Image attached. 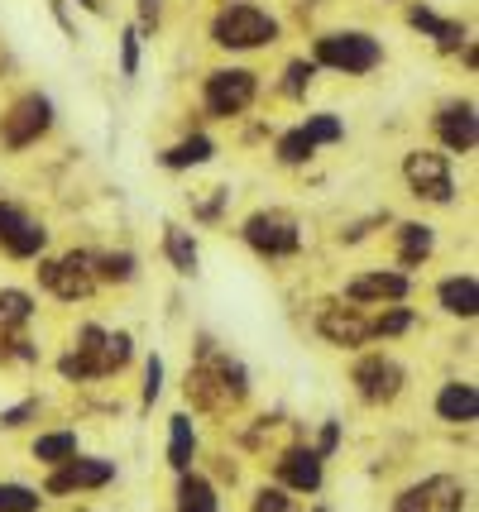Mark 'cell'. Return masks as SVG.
<instances>
[{"instance_id": "cell-1", "label": "cell", "mask_w": 479, "mask_h": 512, "mask_svg": "<svg viewBox=\"0 0 479 512\" xmlns=\"http://www.w3.org/2000/svg\"><path fill=\"white\" fill-rule=\"evenodd\" d=\"M274 39H278V20L254 0H226L211 15V44L216 48L250 53V48H269Z\"/></svg>"}, {"instance_id": "cell-2", "label": "cell", "mask_w": 479, "mask_h": 512, "mask_svg": "<svg viewBox=\"0 0 479 512\" xmlns=\"http://www.w3.org/2000/svg\"><path fill=\"white\" fill-rule=\"evenodd\" d=\"M312 63L345 72V77H365V72H374L384 63V44L374 34H365V29H336V34H321L317 39Z\"/></svg>"}, {"instance_id": "cell-3", "label": "cell", "mask_w": 479, "mask_h": 512, "mask_svg": "<svg viewBox=\"0 0 479 512\" xmlns=\"http://www.w3.org/2000/svg\"><path fill=\"white\" fill-rule=\"evenodd\" d=\"M403 178H408L417 201H432V206H451V201H456L451 158L436 154V149H412V154L403 158Z\"/></svg>"}, {"instance_id": "cell-4", "label": "cell", "mask_w": 479, "mask_h": 512, "mask_svg": "<svg viewBox=\"0 0 479 512\" xmlns=\"http://www.w3.org/2000/svg\"><path fill=\"white\" fill-rule=\"evenodd\" d=\"M206 115H216V120H230V115H245L254 106V96H259V77H254L250 67H216V72H206Z\"/></svg>"}, {"instance_id": "cell-5", "label": "cell", "mask_w": 479, "mask_h": 512, "mask_svg": "<svg viewBox=\"0 0 479 512\" xmlns=\"http://www.w3.org/2000/svg\"><path fill=\"white\" fill-rule=\"evenodd\" d=\"M48 130H53V101L44 91H29V96H20L10 111L0 115V144L15 149V154L29 149V144H39Z\"/></svg>"}, {"instance_id": "cell-6", "label": "cell", "mask_w": 479, "mask_h": 512, "mask_svg": "<svg viewBox=\"0 0 479 512\" xmlns=\"http://www.w3.org/2000/svg\"><path fill=\"white\" fill-rule=\"evenodd\" d=\"M240 235L264 259H293L297 249H302V225L288 211H254L250 221L240 225Z\"/></svg>"}, {"instance_id": "cell-7", "label": "cell", "mask_w": 479, "mask_h": 512, "mask_svg": "<svg viewBox=\"0 0 479 512\" xmlns=\"http://www.w3.org/2000/svg\"><path fill=\"white\" fill-rule=\"evenodd\" d=\"M39 283H44L53 297H63V302H82V297H92L96 292V254H63V259H44L39 264Z\"/></svg>"}, {"instance_id": "cell-8", "label": "cell", "mask_w": 479, "mask_h": 512, "mask_svg": "<svg viewBox=\"0 0 479 512\" xmlns=\"http://www.w3.org/2000/svg\"><path fill=\"white\" fill-rule=\"evenodd\" d=\"M393 512H465V489L451 474H432V479L398 493Z\"/></svg>"}, {"instance_id": "cell-9", "label": "cell", "mask_w": 479, "mask_h": 512, "mask_svg": "<svg viewBox=\"0 0 479 512\" xmlns=\"http://www.w3.org/2000/svg\"><path fill=\"white\" fill-rule=\"evenodd\" d=\"M355 393L365 402H393L398 393H403V369H398V359H388V355H365L360 364H355Z\"/></svg>"}, {"instance_id": "cell-10", "label": "cell", "mask_w": 479, "mask_h": 512, "mask_svg": "<svg viewBox=\"0 0 479 512\" xmlns=\"http://www.w3.org/2000/svg\"><path fill=\"white\" fill-rule=\"evenodd\" d=\"M432 125H436V139L446 144V154H475V144H479L475 101H446Z\"/></svg>"}, {"instance_id": "cell-11", "label": "cell", "mask_w": 479, "mask_h": 512, "mask_svg": "<svg viewBox=\"0 0 479 512\" xmlns=\"http://www.w3.org/2000/svg\"><path fill=\"white\" fill-rule=\"evenodd\" d=\"M115 479V465L111 460H82V455H72L63 465H53L48 474L44 493H77V489H106Z\"/></svg>"}, {"instance_id": "cell-12", "label": "cell", "mask_w": 479, "mask_h": 512, "mask_svg": "<svg viewBox=\"0 0 479 512\" xmlns=\"http://www.w3.org/2000/svg\"><path fill=\"white\" fill-rule=\"evenodd\" d=\"M317 331L341 350H360L365 340H374V326H369V316L360 307H321Z\"/></svg>"}, {"instance_id": "cell-13", "label": "cell", "mask_w": 479, "mask_h": 512, "mask_svg": "<svg viewBox=\"0 0 479 512\" xmlns=\"http://www.w3.org/2000/svg\"><path fill=\"white\" fill-rule=\"evenodd\" d=\"M412 292V278L398 273V268H374V273H360L345 283V297L350 302H403Z\"/></svg>"}, {"instance_id": "cell-14", "label": "cell", "mask_w": 479, "mask_h": 512, "mask_svg": "<svg viewBox=\"0 0 479 512\" xmlns=\"http://www.w3.org/2000/svg\"><path fill=\"white\" fill-rule=\"evenodd\" d=\"M278 479H283V489H297V493H317L321 489V455L317 450H283L278 455Z\"/></svg>"}, {"instance_id": "cell-15", "label": "cell", "mask_w": 479, "mask_h": 512, "mask_svg": "<svg viewBox=\"0 0 479 512\" xmlns=\"http://www.w3.org/2000/svg\"><path fill=\"white\" fill-rule=\"evenodd\" d=\"M408 24H412V29H422V34H427L436 48H446V53H456V48L470 44L465 24H460V20H441L432 5H412V10H408Z\"/></svg>"}, {"instance_id": "cell-16", "label": "cell", "mask_w": 479, "mask_h": 512, "mask_svg": "<svg viewBox=\"0 0 479 512\" xmlns=\"http://www.w3.org/2000/svg\"><path fill=\"white\" fill-rule=\"evenodd\" d=\"M436 302H441V312L465 316V321H470V316L479 312V283H475V273H451V278H441Z\"/></svg>"}, {"instance_id": "cell-17", "label": "cell", "mask_w": 479, "mask_h": 512, "mask_svg": "<svg viewBox=\"0 0 479 512\" xmlns=\"http://www.w3.org/2000/svg\"><path fill=\"white\" fill-rule=\"evenodd\" d=\"M475 412H479V393H475V383H446L441 393H436V417L441 422H451V426H460V422H475Z\"/></svg>"}, {"instance_id": "cell-18", "label": "cell", "mask_w": 479, "mask_h": 512, "mask_svg": "<svg viewBox=\"0 0 479 512\" xmlns=\"http://www.w3.org/2000/svg\"><path fill=\"white\" fill-rule=\"evenodd\" d=\"M29 316H34V297H29V292H20V288L0 292V350L20 340V331L29 326Z\"/></svg>"}, {"instance_id": "cell-19", "label": "cell", "mask_w": 479, "mask_h": 512, "mask_svg": "<svg viewBox=\"0 0 479 512\" xmlns=\"http://www.w3.org/2000/svg\"><path fill=\"white\" fill-rule=\"evenodd\" d=\"M436 249V230L422 221H403L398 225V264L403 268H417L422 259H432Z\"/></svg>"}, {"instance_id": "cell-20", "label": "cell", "mask_w": 479, "mask_h": 512, "mask_svg": "<svg viewBox=\"0 0 479 512\" xmlns=\"http://www.w3.org/2000/svg\"><path fill=\"white\" fill-rule=\"evenodd\" d=\"M163 254H168V264L178 268L183 278H192V273H197V264H202L197 240H192V230H183V225H163Z\"/></svg>"}, {"instance_id": "cell-21", "label": "cell", "mask_w": 479, "mask_h": 512, "mask_svg": "<svg viewBox=\"0 0 479 512\" xmlns=\"http://www.w3.org/2000/svg\"><path fill=\"white\" fill-rule=\"evenodd\" d=\"M192 460H197V431H192V422L178 412V417L168 422V465L178 469V474H187Z\"/></svg>"}, {"instance_id": "cell-22", "label": "cell", "mask_w": 479, "mask_h": 512, "mask_svg": "<svg viewBox=\"0 0 479 512\" xmlns=\"http://www.w3.org/2000/svg\"><path fill=\"white\" fill-rule=\"evenodd\" d=\"M216 158V144L206 139V134H187L183 144H173L168 154H163V168H173V173H183V168H202Z\"/></svg>"}, {"instance_id": "cell-23", "label": "cell", "mask_w": 479, "mask_h": 512, "mask_svg": "<svg viewBox=\"0 0 479 512\" xmlns=\"http://www.w3.org/2000/svg\"><path fill=\"white\" fill-rule=\"evenodd\" d=\"M178 512H221L211 479H202V474H192V469H187L183 484H178Z\"/></svg>"}, {"instance_id": "cell-24", "label": "cell", "mask_w": 479, "mask_h": 512, "mask_svg": "<svg viewBox=\"0 0 479 512\" xmlns=\"http://www.w3.org/2000/svg\"><path fill=\"white\" fill-rule=\"evenodd\" d=\"M44 245H48V230H44V221H24L20 230H15V235H10V240H5V254H10V259H39V254H44Z\"/></svg>"}, {"instance_id": "cell-25", "label": "cell", "mask_w": 479, "mask_h": 512, "mask_svg": "<svg viewBox=\"0 0 479 512\" xmlns=\"http://www.w3.org/2000/svg\"><path fill=\"white\" fill-rule=\"evenodd\" d=\"M135 355V340L125 331H106L101 335V345H96V359H101V374H120L125 364Z\"/></svg>"}, {"instance_id": "cell-26", "label": "cell", "mask_w": 479, "mask_h": 512, "mask_svg": "<svg viewBox=\"0 0 479 512\" xmlns=\"http://www.w3.org/2000/svg\"><path fill=\"white\" fill-rule=\"evenodd\" d=\"M77 455V431H48V436H39L34 441V460L39 465H63V460H72Z\"/></svg>"}, {"instance_id": "cell-27", "label": "cell", "mask_w": 479, "mask_h": 512, "mask_svg": "<svg viewBox=\"0 0 479 512\" xmlns=\"http://www.w3.org/2000/svg\"><path fill=\"white\" fill-rule=\"evenodd\" d=\"M297 130L312 139V149H321V144H341V139H345V125L336 120V115H326V111H321V115H307Z\"/></svg>"}, {"instance_id": "cell-28", "label": "cell", "mask_w": 479, "mask_h": 512, "mask_svg": "<svg viewBox=\"0 0 479 512\" xmlns=\"http://www.w3.org/2000/svg\"><path fill=\"white\" fill-rule=\"evenodd\" d=\"M96 278L101 283H130L135 278V254H96Z\"/></svg>"}, {"instance_id": "cell-29", "label": "cell", "mask_w": 479, "mask_h": 512, "mask_svg": "<svg viewBox=\"0 0 479 512\" xmlns=\"http://www.w3.org/2000/svg\"><path fill=\"white\" fill-rule=\"evenodd\" d=\"M44 498L29 484H0V512H39Z\"/></svg>"}, {"instance_id": "cell-30", "label": "cell", "mask_w": 479, "mask_h": 512, "mask_svg": "<svg viewBox=\"0 0 479 512\" xmlns=\"http://www.w3.org/2000/svg\"><path fill=\"white\" fill-rule=\"evenodd\" d=\"M278 163H288V168H297V163H307V158L317 154V149H312V139H307V134L302 130H288V134H278Z\"/></svg>"}, {"instance_id": "cell-31", "label": "cell", "mask_w": 479, "mask_h": 512, "mask_svg": "<svg viewBox=\"0 0 479 512\" xmlns=\"http://www.w3.org/2000/svg\"><path fill=\"white\" fill-rule=\"evenodd\" d=\"M312 77H317V63H307V58H293V63L283 67V96H307Z\"/></svg>"}, {"instance_id": "cell-32", "label": "cell", "mask_w": 479, "mask_h": 512, "mask_svg": "<svg viewBox=\"0 0 479 512\" xmlns=\"http://www.w3.org/2000/svg\"><path fill=\"white\" fill-rule=\"evenodd\" d=\"M369 326H374V335H403V331H412V312L408 307H388L384 316H374V321H369Z\"/></svg>"}, {"instance_id": "cell-33", "label": "cell", "mask_w": 479, "mask_h": 512, "mask_svg": "<svg viewBox=\"0 0 479 512\" xmlns=\"http://www.w3.org/2000/svg\"><path fill=\"white\" fill-rule=\"evenodd\" d=\"M254 512H297V503L288 498V489H259L254 493Z\"/></svg>"}, {"instance_id": "cell-34", "label": "cell", "mask_w": 479, "mask_h": 512, "mask_svg": "<svg viewBox=\"0 0 479 512\" xmlns=\"http://www.w3.org/2000/svg\"><path fill=\"white\" fill-rule=\"evenodd\" d=\"M120 72H125V77H139V29H125V34H120Z\"/></svg>"}, {"instance_id": "cell-35", "label": "cell", "mask_w": 479, "mask_h": 512, "mask_svg": "<svg viewBox=\"0 0 479 512\" xmlns=\"http://www.w3.org/2000/svg\"><path fill=\"white\" fill-rule=\"evenodd\" d=\"M163 393V359L159 355H149V364H144V407H154V398Z\"/></svg>"}, {"instance_id": "cell-36", "label": "cell", "mask_w": 479, "mask_h": 512, "mask_svg": "<svg viewBox=\"0 0 479 512\" xmlns=\"http://www.w3.org/2000/svg\"><path fill=\"white\" fill-rule=\"evenodd\" d=\"M24 221H29V216H24L20 206H10V201H0V245H5V240H10V235H15V230H20Z\"/></svg>"}, {"instance_id": "cell-37", "label": "cell", "mask_w": 479, "mask_h": 512, "mask_svg": "<svg viewBox=\"0 0 479 512\" xmlns=\"http://www.w3.org/2000/svg\"><path fill=\"white\" fill-rule=\"evenodd\" d=\"M336 446H341V422H326L317 436V455L326 460V455H336Z\"/></svg>"}, {"instance_id": "cell-38", "label": "cell", "mask_w": 479, "mask_h": 512, "mask_svg": "<svg viewBox=\"0 0 479 512\" xmlns=\"http://www.w3.org/2000/svg\"><path fill=\"white\" fill-rule=\"evenodd\" d=\"M34 412H39V402H20V407H10V412L0 417V426H5V431H15V426H24Z\"/></svg>"}, {"instance_id": "cell-39", "label": "cell", "mask_w": 479, "mask_h": 512, "mask_svg": "<svg viewBox=\"0 0 479 512\" xmlns=\"http://www.w3.org/2000/svg\"><path fill=\"white\" fill-rule=\"evenodd\" d=\"M139 24H144V29L159 24V0H139Z\"/></svg>"}, {"instance_id": "cell-40", "label": "cell", "mask_w": 479, "mask_h": 512, "mask_svg": "<svg viewBox=\"0 0 479 512\" xmlns=\"http://www.w3.org/2000/svg\"><path fill=\"white\" fill-rule=\"evenodd\" d=\"M77 5H87V10H96V15H101V0H77Z\"/></svg>"}, {"instance_id": "cell-41", "label": "cell", "mask_w": 479, "mask_h": 512, "mask_svg": "<svg viewBox=\"0 0 479 512\" xmlns=\"http://www.w3.org/2000/svg\"><path fill=\"white\" fill-rule=\"evenodd\" d=\"M312 512H326V508H312Z\"/></svg>"}]
</instances>
